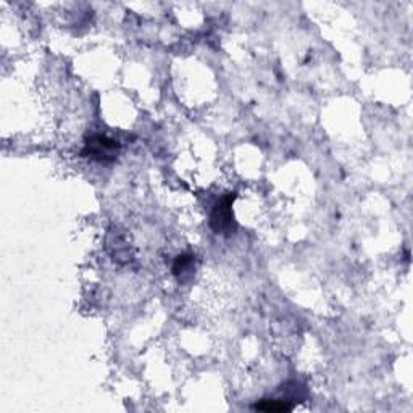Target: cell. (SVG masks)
Masks as SVG:
<instances>
[{
	"label": "cell",
	"instance_id": "cell-2",
	"mask_svg": "<svg viewBox=\"0 0 413 413\" xmlns=\"http://www.w3.org/2000/svg\"><path fill=\"white\" fill-rule=\"evenodd\" d=\"M234 201V196H228L222 198L217 203L215 210L212 213V219H210V224L212 228L215 229L217 233H223V231H228L229 228H231L233 224V212H231V203Z\"/></svg>",
	"mask_w": 413,
	"mask_h": 413
},
{
	"label": "cell",
	"instance_id": "cell-3",
	"mask_svg": "<svg viewBox=\"0 0 413 413\" xmlns=\"http://www.w3.org/2000/svg\"><path fill=\"white\" fill-rule=\"evenodd\" d=\"M255 409L265 410V412H286V410H291L292 407L287 405L286 402H280L278 404L276 400H273V402L268 400V404H266V402H263V404H257L255 405Z\"/></svg>",
	"mask_w": 413,
	"mask_h": 413
},
{
	"label": "cell",
	"instance_id": "cell-1",
	"mask_svg": "<svg viewBox=\"0 0 413 413\" xmlns=\"http://www.w3.org/2000/svg\"><path fill=\"white\" fill-rule=\"evenodd\" d=\"M118 143L113 139H108L106 136H94V138L89 140L85 154L91 155L92 159L101 160V161H110L113 160L118 154Z\"/></svg>",
	"mask_w": 413,
	"mask_h": 413
}]
</instances>
